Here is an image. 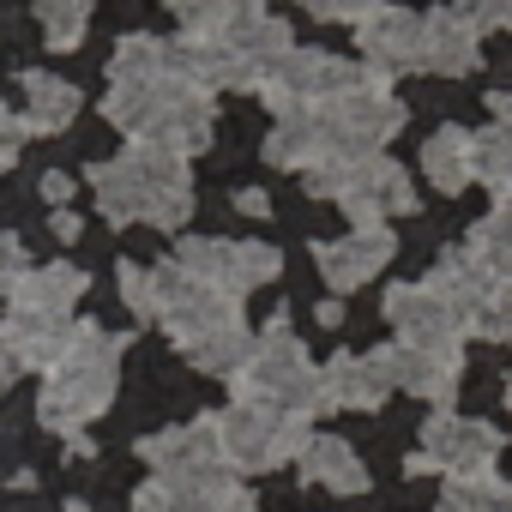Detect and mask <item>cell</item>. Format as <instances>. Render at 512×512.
<instances>
[{
	"instance_id": "6da1fadb",
	"label": "cell",
	"mask_w": 512,
	"mask_h": 512,
	"mask_svg": "<svg viewBox=\"0 0 512 512\" xmlns=\"http://www.w3.org/2000/svg\"><path fill=\"white\" fill-rule=\"evenodd\" d=\"M115 380H121V338L91 326V320H73L55 368H49V386H43V428L61 434V440H79L115 398Z\"/></svg>"
},
{
	"instance_id": "7a4b0ae2",
	"label": "cell",
	"mask_w": 512,
	"mask_h": 512,
	"mask_svg": "<svg viewBox=\"0 0 512 512\" xmlns=\"http://www.w3.org/2000/svg\"><path fill=\"white\" fill-rule=\"evenodd\" d=\"M91 193H97V211L109 223H151V229H181L193 217V175L181 157H163V151H121L115 163L91 169Z\"/></svg>"
},
{
	"instance_id": "3957f363",
	"label": "cell",
	"mask_w": 512,
	"mask_h": 512,
	"mask_svg": "<svg viewBox=\"0 0 512 512\" xmlns=\"http://www.w3.org/2000/svg\"><path fill=\"white\" fill-rule=\"evenodd\" d=\"M235 398L272 404L290 422H314L320 416V368L308 362V350L290 332V320H272L260 338H253V356L235 374Z\"/></svg>"
},
{
	"instance_id": "277c9868",
	"label": "cell",
	"mask_w": 512,
	"mask_h": 512,
	"mask_svg": "<svg viewBox=\"0 0 512 512\" xmlns=\"http://www.w3.org/2000/svg\"><path fill=\"white\" fill-rule=\"evenodd\" d=\"M314 199H338L356 223H380V217H404L416 211V187L392 157H320L308 175Z\"/></svg>"
},
{
	"instance_id": "5b68a950",
	"label": "cell",
	"mask_w": 512,
	"mask_h": 512,
	"mask_svg": "<svg viewBox=\"0 0 512 512\" xmlns=\"http://www.w3.org/2000/svg\"><path fill=\"white\" fill-rule=\"evenodd\" d=\"M217 422V446H223V458H229V470L241 476V470H272V464H284V458H302L308 452V422H290V416H278L272 404H253V398H235L223 416H211Z\"/></svg>"
},
{
	"instance_id": "8992f818",
	"label": "cell",
	"mask_w": 512,
	"mask_h": 512,
	"mask_svg": "<svg viewBox=\"0 0 512 512\" xmlns=\"http://www.w3.org/2000/svg\"><path fill=\"white\" fill-rule=\"evenodd\" d=\"M362 85H386V79H380L374 67L338 61V55H326V49H290V55L266 73L260 97L284 115V109H320V103L350 97V91H362Z\"/></svg>"
},
{
	"instance_id": "52a82bcc",
	"label": "cell",
	"mask_w": 512,
	"mask_h": 512,
	"mask_svg": "<svg viewBox=\"0 0 512 512\" xmlns=\"http://www.w3.org/2000/svg\"><path fill=\"white\" fill-rule=\"evenodd\" d=\"M320 127H326V157H380L386 139L404 127V103L386 97V85H362L350 97L320 103Z\"/></svg>"
},
{
	"instance_id": "ba28073f",
	"label": "cell",
	"mask_w": 512,
	"mask_h": 512,
	"mask_svg": "<svg viewBox=\"0 0 512 512\" xmlns=\"http://www.w3.org/2000/svg\"><path fill=\"white\" fill-rule=\"evenodd\" d=\"M494 458H500V428L458 416V410H434L422 422V452L410 458V476H428V470H440L446 482L452 476H488Z\"/></svg>"
},
{
	"instance_id": "9c48e42d",
	"label": "cell",
	"mask_w": 512,
	"mask_h": 512,
	"mask_svg": "<svg viewBox=\"0 0 512 512\" xmlns=\"http://www.w3.org/2000/svg\"><path fill=\"white\" fill-rule=\"evenodd\" d=\"M175 266H181L193 284H211V290H223V296L241 302L247 290H260V284L278 278V247H266V241H217V235H205V241H181Z\"/></svg>"
},
{
	"instance_id": "30bf717a",
	"label": "cell",
	"mask_w": 512,
	"mask_h": 512,
	"mask_svg": "<svg viewBox=\"0 0 512 512\" xmlns=\"http://www.w3.org/2000/svg\"><path fill=\"white\" fill-rule=\"evenodd\" d=\"M139 452L151 458V470H157L163 482H187V488H229V482H235V470H229V458H223V446H217V422H211V416H205V422L163 428V434H151Z\"/></svg>"
},
{
	"instance_id": "8fae6325",
	"label": "cell",
	"mask_w": 512,
	"mask_h": 512,
	"mask_svg": "<svg viewBox=\"0 0 512 512\" xmlns=\"http://www.w3.org/2000/svg\"><path fill=\"white\" fill-rule=\"evenodd\" d=\"M386 320H392L398 344H410V350H458L464 344V320L428 284H392L386 290Z\"/></svg>"
},
{
	"instance_id": "7c38bea8",
	"label": "cell",
	"mask_w": 512,
	"mask_h": 512,
	"mask_svg": "<svg viewBox=\"0 0 512 512\" xmlns=\"http://www.w3.org/2000/svg\"><path fill=\"white\" fill-rule=\"evenodd\" d=\"M392 253H398V241H392L386 223H356L344 241H320L314 247V266H320V278L338 296H350V290H362V284L380 278V266L392 260Z\"/></svg>"
},
{
	"instance_id": "4fadbf2b",
	"label": "cell",
	"mask_w": 512,
	"mask_h": 512,
	"mask_svg": "<svg viewBox=\"0 0 512 512\" xmlns=\"http://www.w3.org/2000/svg\"><path fill=\"white\" fill-rule=\"evenodd\" d=\"M380 374L416 398H428L434 410H446L458 398V380H464V356L458 350H410V344H392V350H374Z\"/></svg>"
},
{
	"instance_id": "5bb4252c",
	"label": "cell",
	"mask_w": 512,
	"mask_h": 512,
	"mask_svg": "<svg viewBox=\"0 0 512 512\" xmlns=\"http://www.w3.org/2000/svg\"><path fill=\"white\" fill-rule=\"evenodd\" d=\"M73 320L61 314H31V308H13L0 320V386L19 380L25 368H55L61 344H67Z\"/></svg>"
},
{
	"instance_id": "9a60e30c",
	"label": "cell",
	"mask_w": 512,
	"mask_h": 512,
	"mask_svg": "<svg viewBox=\"0 0 512 512\" xmlns=\"http://www.w3.org/2000/svg\"><path fill=\"white\" fill-rule=\"evenodd\" d=\"M356 43H362L368 67L380 79H398V73H416L422 67V19L404 13V7H386V13L362 19L356 25Z\"/></svg>"
},
{
	"instance_id": "2e32d148",
	"label": "cell",
	"mask_w": 512,
	"mask_h": 512,
	"mask_svg": "<svg viewBox=\"0 0 512 512\" xmlns=\"http://www.w3.org/2000/svg\"><path fill=\"white\" fill-rule=\"evenodd\" d=\"M482 55V37L464 13H428L422 19V67L416 73H440V79H458L470 73Z\"/></svg>"
},
{
	"instance_id": "e0dca14e",
	"label": "cell",
	"mask_w": 512,
	"mask_h": 512,
	"mask_svg": "<svg viewBox=\"0 0 512 512\" xmlns=\"http://www.w3.org/2000/svg\"><path fill=\"white\" fill-rule=\"evenodd\" d=\"M386 392L392 380L374 356H338L332 368H320V410H374L386 404Z\"/></svg>"
},
{
	"instance_id": "ac0fdd59",
	"label": "cell",
	"mask_w": 512,
	"mask_h": 512,
	"mask_svg": "<svg viewBox=\"0 0 512 512\" xmlns=\"http://www.w3.org/2000/svg\"><path fill=\"white\" fill-rule=\"evenodd\" d=\"M187 25V43H235L266 19L260 0H169Z\"/></svg>"
},
{
	"instance_id": "d6986e66",
	"label": "cell",
	"mask_w": 512,
	"mask_h": 512,
	"mask_svg": "<svg viewBox=\"0 0 512 512\" xmlns=\"http://www.w3.org/2000/svg\"><path fill=\"white\" fill-rule=\"evenodd\" d=\"M326 157V127H320V109H284L278 127L266 133V163L272 169H314Z\"/></svg>"
},
{
	"instance_id": "ffe728a7",
	"label": "cell",
	"mask_w": 512,
	"mask_h": 512,
	"mask_svg": "<svg viewBox=\"0 0 512 512\" xmlns=\"http://www.w3.org/2000/svg\"><path fill=\"white\" fill-rule=\"evenodd\" d=\"M181 73V49L163 37H121L109 61V85H163Z\"/></svg>"
},
{
	"instance_id": "44dd1931",
	"label": "cell",
	"mask_w": 512,
	"mask_h": 512,
	"mask_svg": "<svg viewBox=\"0 0 512 512\" xmlns=\"http://www.w3.org/2000/svg\"><path fill=\"white\" fill-rule=\"evenodd\" d=\"M422 169H428V181H434L440 193H464V187L476 181V133H464V127H440V133H428V145H422Z\"/></svg>"
},
{
	"instance_id": "7402d4cb",
	"label": "cell",
	"mask_w": 512,
	"mask_h": 512,
	"mask_svg": "<svg viewBox=\"0 0 512 512\" xmlns=\"http://www.w3.org/2000/svg\"><path fill=\"white\" fill-rule=\"evenodd\" d=\"M85 296V272H73V266H31L19 284H13V308H31V314H61L67 320V308Z\"/></svg>"
},
{
	"instance_id": "603a6c76",
	"label": "cell",
	"mask_w": 512,
	"mask_h": 512,
	"mask_svg": "<svg viewBox=\"0 0 512 512\" xmlns=\"http://www.w3.org/2000/svg\"><path fill=\"white\" fill-rule=\"evenodd\" d=\"M296 464L314 488H332V494H362L368 488V464L356 458L350 440H308V452Z\"/></svg>"
},
{
	"instance_id": "cb8c5ba5",
	"label": "cell",
	"mask_w": 512,
	"mask_h": 512,
	"mask_svg": "<svg viewBox=\"0 0 512 512\" xmlns=\"http://www.w3.org/2000/svg\"><path fill=\"white\" fill-rule=\"evenodd\" d=\"M79 115V85L55 79V73H25V133H61Z\"/></svg>"
},
{
	"instance_id": "d4e9b609",
	"label": "cell",
	"mask_w": 512,
	"mask_h": 512,
	"mask_svg": "<svg viewBox=\"0 0 512 512\" xmlns=\"http://www.w3.org/2000/svg\"><path fill=\"white\" fill-rule=\"evenodd\" d=\"M464 253H470V260H476L500 290H512V199H500V205L470 229Z\"/></svg>"
},
{
	"instance_id": "484cf974",
	"label": "cell",
	"mask_w": 512,
	"mask_h": 512,
	"mask_svg": "<svg viewBox=\"0 0 512 512\" xmlns=\"http://www.w3.org/2000/svg\"><path fill=\"white\" fill-rule=\"evenodd\" d=\"M187 356H193L199 374H229V380H235V374L247 368V356H253V338H247V326L235 320V326H223V332L187 344Z\"/></svg>"
},
{
	"instance_id": "4316f807",
	"label": "cell",
	"mask_w": 512,
	"mask_h": 512,
	"mask_svg": "<svg viewBox=\"0 0 512 512\" xmlns=\"http://www.w3.org/2000/svg\"><path fill=\"white\" fill-rule=\"evenodd\" d=\"M235 55L253 67V79L266 85V73H272L284 55H290V25H284V19H260V25L247 31V37H235Z\"/></svg>"
},
{
	"instance_id": "83f0119b",
	"label": "cell",
	"mask_w": 512,
	"mask_h": 512,
	"mask_svg": "<svg viewBox=\"0 0 512 512\" xmlns=\"http://www.w3.org/2000/svg\"><path fill=\"white\" fill-rule=\"evenodd\" d=\"M476 181H482L494 199H512V133H506V127L476 133Z\"/></svg>"
},
{
	"instance_id": "f1b7e54d",
	"label": "cell",
	"mask_w": 512,
	"mask_h": 512,
	"mask_svg": "<svg viewBox=\"0 0 512 512\" xmlns=\"http://www.w3.org/2000/svg\"><path fill=\"white\" fill-rule=\"evenodd\" d=\"M37 19H43V37L55 55L79 49L85 43V19H91V0H37Z\"/></svg>"
},
{
	"instance_id": "f546056e",
	"label": "cell",
	"mask_w": 512,
	"mask_h": 512,
	"mask_svg": "<svg viewBox=\"0 0 512 512\" xmlns=\"http://www.w3.org/2000/svg\"><path fill=\"white\" fill-rule=\"evenodd\" d=\"M121 302H127L139 320H157V308H163L157 266H139V260H127V266H121Z\"/></svg>"
},
{
	"instance_id": "4dcf8cb0",
	"label": "cell",
	"mask_w": 512,
	"mask_h": 512,
	"mask_svg": "<svg viewBox=\"0 0 512 512\" xmlns=\"http://www.w3.org/2000/svg\"><path fill=\"white\" fill-rule=\"evenodd\" d=\"M470 338H488V344H512V290H494L482 302V314L470 320Z\"/></svg>"
},
{
	"instance_id": "1f68e13d",
	"label": "cell",
	"mask_w": 512,
	"mask_h": 512,
	"mask_svg": "<svg viewBox=\"0 0 512 512\" xmlns=\"http://www.w3.org/2000/svg\"><path fill=\"white\" fill-rule=\"evenodd\" d=\"M302 7L314 13V19H374V13H386V0H302Z\"/></svg>"
},
{
	"instance_id": "d6a6232c",
	"label": "cell",
	"mask_w": 512,
	"mask_h": 512,
	"mask_svg": "<svg viewBox=\"0 0 512 512\" xmlns=\"http://www.w3.org/2000/svg\"><path fill=\"white\" fill-rule=\"evenodd\" d=\"M31 272V260H25V247H19V235H0V296H13V284Z\"/></svg>"
},
{
	"instance_id": "836d02e7",
	"label": "cell",
	"mask_w": 512,
	"mask_h": 512,
	"mask_svg": "<svg viewBox=\"0 0 512 512\" xmlns=\"http://www.w3.org/2000/svg\"><path fill=\"white\" fill-rule=\"evenodd\" d=\"M458 13L470 25H506L512 31V0H458Z\"/></svg>"
},
{
	"instance_id": "e575fe53",
	"label": "cell",
	"mask_w": 512,
	"mask_h": 512,
	"mask_svg": "<svg viewBox=\"0 0 512 512\" xmlns=\"http://www.w3.org/2000/svg\"><path fill=\"white\" fill-rule=\"evenodd\" d=\"M19 145H25V121H19V115H7V109H0V169H13Z\"/></svg>"
},
{
	"instance_id": "d590c367",
	"label": "cell",
	"mask_w": 512,
	"mask_h": 512,
	"mask_svg": "<svg viewBox=\"0 0 512 512\" xmlns=\"http://www.w3.org/2000/svg\"><path fill=\"white\" fill-rule=\"evenodd\" d=\"M235 211H247V217H266V211H272V199H266L260 187H241V193H235Z\"/></svg>"
},
{
	"instance_id": "8d00e7d4",
	"label": "cell",
	"mask_w": 512,
	"mask_h": 512,
	"mask_svg": "<svg viewBox=\"0 0 512 512\" xmlns=\"http://www.w3.org/2000/svg\"><path fill=\"white\" fill-rule=\"evenodd\" d=\"M488 115H494V127H506V133H512V97H506V91H494V97H488Z\"/></svg>"
},
{
	"instance_id": "74e56055",
	"label": "cell",
	"mask_w": 512,
	"mask_h": 512,
	"mask_svg": "<svg viewBox=\"0 0 512 512\" xmlns=\"http://www.w3.org/2000/svg\"><path fill=\"white\" fill-rule=\"evenodd\" d=\"M67 193H73V181H67V175H43V199H55V205H61Z\"/></svg>"
},
{
	"instance_id": "f35d334b",
	"label": "cell",
	"mask_w": 512,
	"mask_h": 512,
	"mask_svg": "<svg viewBox=\"0 0 512 512\" xmlns=\"http://www.w3.org/2000/svg\"><path fill=\"white\" fill-rule=\"evenodd\" d=\"M55 235L73 241V235H79V217H73V211H55Z\"/></svg>"
},
{
	"instance_id": "ab89813d",
	"label": "cell",
	"mask_w": 512,
	"mask_h": 512,
	"mask_svg": "<svg viewBox=\"0 0 512 512\" xmlns=\"http://www.w3.org/2000/svg\"><path fill=\"white\" fill-rule=\"evenodd\" d=\"M506 410H512V380H506Z\"/></svg>"
},
{
	"instance_id": "60d3db41",
	"label": "cell",
	"mask_w": 512,
	"mask_h": 512,
	"mask_svg": "<svg viewBox=\"0 0 512 512\" xmlns=\"http://www.w3.org/2000/svg\"><path fill=\"white\" fill-rule=\"evenodd\" d=\"M506 512H512V506H506Z\"/></svg>"
}]
</instances>
